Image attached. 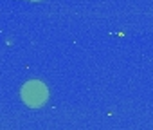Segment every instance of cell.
<instances>
[{
	"label": "cell",
	"mask_w": 153,
	"mask_h": 130,
	"mask_svg": "<svg viewBox=\"0 0 153 130\" xmlns=\"http://www.w3.org/2000/svg\"><path fill=\"white\" fill-rule=\"evenodd\" d=\"M49 98V92H47V87L38 81V80H31L27 81L24 87H22V99L31 107V108H38L42 107Z\"/></svg>",
	"instance_id": "6da1fadb"
}]
</instances>
